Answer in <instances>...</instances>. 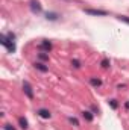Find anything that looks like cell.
Returning a JSON list of instances; mask_svg holds the SVG:
<instances>
[{"mask_svg": "<svg viewBox=\"0 0 129 130\" xmlns=\"http://www.w3.org/2000/svg\"><path fill=\"white\" fill-rule=\"evenodd\" d=\"M47 18H50V20H56V15H55V14H50V15L47 14Z\"/></svg>", "mask_w": 129, "mask_h": 130, "instance_id": "16", "label": "cell"}, {"mask_svg": "<svg viewBox=\"0 0 129 130\" xmlns=\"http://www.w3.org/2000/svg\"><path fill=\"white\" fill-rule=\"evenodd\" d=\"M23 89H24V94H26L28 97H29V98H31V100H32V98H33L32 86H31V85H29L28 82H24V83H23Z\"/></svg>", "mask_w": 129, "mask_h": 130, "instance_id": "2", "label": "cell"}, {"mask_svg": "<svg viewBox=\"0 0 129 130\" xmlns=\"http://www.w3.org/2000/svg\"><path fill=\"white\" fill-rule=\"evenodd\" d=\"M70 123H71V124H74V126H79V123H78V120H76V118H70Z\"/></svg>", "mask_w": 129, "mask_h": 130, "instance_id": "15", "label": "cell"}, {"mask_svg": "<svg viewBox=\"0 0 129 130\" xmlns=\"http://www.w3.org/2000/svg\"><path fill=\"white\" fill-rule=\"evenodd\" d=\"M18 124H20V127H21V129H24V130L28 129V121H26L23 117H21V118H18Z\"/></svg>", "mask_w": 129, "mask_h": 130, "instance_id": "8", "label": "cell"}, {"mask_svg": "<svg viewBox=\"0 0 129 130\" xmlns=\"http://www.w3.org/2000/svg\"><path fill=\"white\" fill-rule=\"evenodd\" d=\"M82 117H84L87 121H93V113H91V112H88V110L82 112Z\"/></svg>", "mask_w": 129, "mask_h": 130, "instance_id": "6", "label": "cell"}, {"mask_svg": "<svg viewBox=\"0 0 129 130\" xmlns=\"http://www.w3.org/2000/svg\"><path fill=\"white\" fill-rule=\"evenodd\" d=\"M87 14H91V15H106L105 11H99V9H85Z\"/></svg>", "mask_w": 129, "mask_h": 130, "instance_id": "3", "label": "cell"}, {"mask_svg": "<svg viewBox=\"0 0 129 130\" xmlns=\"http://www.w3.org/2000/svg\"><path fill=\"white\" fill-rule=\"evenodd\" d=\"M31 8H32L33 12H40L41 11V6H40V3L36 0H31Z\"/></svg>", "mask_w": 129, "mask_h": 130, "instance_id": "5", "label": "cell"}, {"mask_svg": "<svg viewBox=\"0 0 129 130\" xmlns=\"http://www.w3.org/2000/svg\"><path fill=\"white\" fill-rule=\"evenodd\" d=\"M102 67H103V68H108V67H109V61H108V59H103V61H102Z\"/></svg>", "mask_w": 129, "mask_h": 130, "instance_id": "11", "label": "cell"}, {"mask_svg": "<svg viewBox=\"0 0 129 130\" xmlns=\"http://www.w3.org/2000/svg\"><path fill=\"white\" fill-rule=\"evenodd\" d=\"M119 18H120L122 21H125V23H128V24H129V17H125V15H120Z\"/></svg>", "mask_w": 129, "mask_h": 130, "instance_id": "13", "label": "cell"}, {"mask_svg": "<svg viewBox=\"0 0 129 130\" xmlns=\"http://www.w3.org/2000/svg\"><path fill=\"white\" fill-rule=\"evenodd\" d=\"M125 106H126V109H129V101L126 103V104H125Z\"/></svg>", "mask_w": 129, "mask_h": 130, "instance_id": "19", "label": "cell"}, {"mask_svg": "<svg viewBox=\"0 0 129 130\" xmlns=\"http://www.w3.org/2000/svg\"><path fill=\"white\" fill-rule=\"evenodd\" d=\"M0 42H2V45H5V47L8 48V52H11V53L15 52V45H14L12 39H9V38H6L5 35H2V36H0Z\"/></svg>", "mask_w": 129, "mask_h": 130, "instance_id": "1", "label": "cell"}, {"mask_svg": "<svg viewBox=\"0 0 129 130\" xmlns=\"http://www.w3.org/2000/svg\"><path fill=\"white\" fill-rule=\"evenodd\" d=\"M90 82H91V85H93V86H100V85H102L100 79H91Z\"/></svg>", "mask_w": 129, "mask_h": 130, "instance_id": "10", "label": "cell"}, {"mask_svg": "<svg viewBox=\"0 0 129 130\" xmlns=\"http://www.w3.org/2000/svg\"><path fill=\"white\" fill-rule=\"evenodd\" d=\"M38 115H40L41 118H44V120L50 118V112H49L47 109H38Z\"/></svg>", "mask_w": 129, "mask_h": 130, "instance_id": "4", "label": "cell"}, {"mask_svg": "<svg viewBox=\"0 0 129 130\" xmlns=\"http://www.w3.org/2000/svg\"><path fill=\"white\" fill-rule=\"evenodd\" d=\"M5 130H15V129H14V127H11L9 124H6V126H5Z\"/></svg>", "mask_w": 129, "mask_h": 130, "instance_id": "18", "label": "cell"}, {"mask_svg": "<svg viewBox=\"0 0 129 130\" xmlns=\"http://www.w3.org/2000/svg\"><path fill=\"white\" fill-rule=\"evenodd\" d=\"M35 68H36V70H40V71H43V73L49 71V67H46L44 64H35Z\"/></svg>", "mask_w": 129, "mask_h": 130, "instance_id": "7", "label": "cell"}, {"mask_svg": "<svg viewBox=\"0 0 129 130\" xmlns=\"http://www.w3.org/2000/svg\"><path fill=\"white\" fill-rule=\"evenodd\" d=\"M71 64L74 65V67H76V68H79V67H81V65H79V61H76V59H74V61H73V62H71Z\"/></svg>", "mask_w": 129, "mask_h": 130, "instance_id": "17", "label": "cell"}, {"mask_svg": "<svg viewBox=\"0 0 129 130\" xmlns=\"http://www.w3.org/2000/svg\"><path fill=\"white\" fill-rule=\"evenodd\" d=\"M109 104H111V107H112V109H117V101H115V100H111V101H109Z\"/></svg>", "mask_w": 129, "mask_h": 130, "instance_id": "14", "label": "cell"}, {"mask_svg": "<svg viewBox=\"0 0 129 130\" xmlns=\"http://www.w3.org/2000/svg\"><path fill=\"white\" fill-rule=\"evenodd\" d=\"M38 56H40V59H43V61H47V59H49V55H44V53H40Z\"/></svg>", "mask_w": 129, "mask_h": 130, "instance_id": "12", "label": "cell"}, {"mask_svg": "<svg viewBox=\"0 0 129 130\" xmlns=\"http://www.w3.org/2000/svg\"><path fill=\"white\" fill-rule=\"evenodd\" d=\"M41 48H44V50H50V48H52V44H50L49 41H43V42H41Z\"/></svg>", "mask_w": 129, "mask_h": 130, "instance_id": "9", "label": "cell"}]
</instances>
